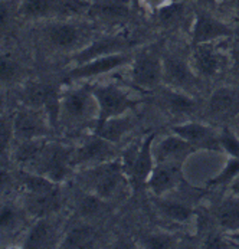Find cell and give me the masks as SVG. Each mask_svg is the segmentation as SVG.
<instances>
[{
  "mask_svg": "<svg viewBox=\"0 0 239 249\" xmlns=\"http://www.w3.org/2000/svg\"><path fill=\"white\" fill-rule=\"evenodd\" d=\"M239 175V159L232 157L228 164L225 166V169L216 176L215 178L210 180V186H221V184H226V183H231L234 181L235 178Z\"/></svg>",
  "mask_w": 239,
  "mask_h": 249,
  "instance_id": "836d02e7",
  "label": "cell"
},
{
  "mask_svg": "<svg viewBox=\"0 0 239 249\" xmlns=\"http://www.w3.org/2000/svg\"><path fill=\"white\" fill-rule=\"evenodd\" d=\"M234 59H235V64L239 67V42H237V45L234 48Z\"/></svg>",
  "mask_w": 239,
  "mask_h": 249,
  "instance_id": "7bdbcfd3",
  "label": "cell"
},
{
  "mask_svg": "<svg viewBox=\"0 0 239 249\" xmlns=\"http://www.w3.org/2000/svg\"><path fill=\"white\" fill-rule=\"evenodd\" d=\"M146 247L147 248H171L173 241L165 235H153L146 241Z\"/></svg>",
  "mask_w": 239,
  "mask_h": 249,
  "instance_id": "8d00e7d4",
  "label": "cell"
},
{
  "mask_svg": "<svg viewBox=\"0 0 239 249\" xmlns=\"http://www.w3.org/2000/svg\"><path fill=\"white\" fill-rule=\"evenodd\" d=\"M129 13V4L121 0H94L87 16L103 20H115L127 18Z\"/></svg>",
  "mask_w": 239,
  "mask_h": 249,
  "instance_id": "44dd1931",
  "label": "cell"
},
{
  "mask_svg": "<svg viewBox=\"0 0 239 249\" xmlns=\"http://www.w3.org/2000/svg\"><path fill=\"white\" fill-rule=\"evenodd\" d=\"M72 150L68 147H64L61 144L46 142L42 153L36 159L32 166H35V173L43 175L48 178H51L55 183L62 181L64 178H68L72 163Z\"/></svg>",
  "mask_w": 239,
  "mask_h": 249,
  "instance_id": "277c9868",
  "label": "cell"
},
{
  "mask_svg": "<svg viewBox=\"0 0 239 249\" xmlns=\"http://www.w3.org/2000/svg\"><path fill=\"white\" fill-rule=\"evenodd\" d=\"M130 128H131V118L120 115L107 120L101 127L94 130V134L103 137L108 142H118Z\"/></svg>",
  "mask_w": 239,
  "mask_h": 249,
  "instance_id": "d4e9b609",
  "label": "cell"
},
{
  "mask_svg": "<svg viewBox=\"0 0 239 249\" xmlns=\"http://www.w3.org/2000/svg\"><path fill=\"white\" fill-rule=\"evenodd\" d=\"M237 10H238L239 13V0H237Z\"/></svg>",
  "mask_w": 239,
  "mask_h": 249,
  "instance_id": "ee69618b",
  "label": "cell"
},
{
  "mask_svg": "<svg viewBox=\"0 0 239 249\" xmlns=\"http://www.w3.org/2000/svg\"><path fill=\"white\" fill-rule=\"evenodd\" d=\"M173 133L189 142L193 147L203 148H219V136L213 133L212 128L198 123H186L173 127Z\"/></svg>",
  "mask_w": 239,
  "mask_h": 249,
  "instance_id": "5bb4252c",
  "label": "cell"
},
{
  "mask_svg": "<svg viewBox=\"0 0 239 249\" xmlns=\"http://www.w3.org/2000/svg\"><path fill=\"white\" fill-rule=\"evenodd\" d=\"M232 192L239 196V175L235 178V180L232 181Z\"/></svg>",
  "mask_w": 239,
  "mask_h": 249,
  "instance_id": "b9f144b4",
  "label": "cell"
},
{
  "mask_svg": "<svg viewBox=\"0 0 239 249\" xmlns=\"http://www.w3.org/2000/svg\"><path fill=\"white\" fill-rule=\"evenodd\" d=\"M238 94L231 88H218L209 100V111L213 115H228L238 106Z\"/></svg>",
  "mask_w": 239,
  "mask_h": 249,
  "instance_id": "603a6c76",
  "label": "cell"
},
{
  "mask_svg": "<svg viewBox=\"0 0 239 249\" xmlns=\"http://www.w3.org/2000/svg\"><path fill=\"white\" fill-rule=\"evenodd\" d=\"M180 181V169L176 163H159L147 180L148 187L157 196L174 189Z\"/></svg>",
  "mask_w": 239,
  "mask_h": 249,
  "instance_id": "9a60e30c",
  "label": "cell"
},
{
  "mask_svg": "<svg viewBox=\"0 0 239 249\" xmlns=\"http://www.w3.org/2000/svg\"><path fill=\"white\" fill-rule=\"evenodd\" d=\"M143 6H147L150 9H160L162 6L167 4L170 0H138Z\"/></svg>",
  "mask_w": 239,
  "mask_h": 249,
  "instance_id": "f35d334b",
  "label": "cell"
},
{
  "mask_svg": "<svg viewBox=\"0 0 239 249\" xmlns=\"http://www.w3.org/2000/svg\"><path fill=\"white\" fill-rule=\"evenodd\" d=\"M205 248H228V244L219 236H210L205 242Z\"/></svg>",
  "mask_w": 239,
  "mask_h": 249,
  "instance_id": "74e56055",
  "label": "cell"
},
{
  "mask_svg": "<svg viewBox=\"0 0 239 249\" xmlns=\"http://www.w3.org/2000/svg\"><path fill=\"white\" fill-rule=\"evenodd\" d=\"M159 209L162 211V213L167 217H170L171 220H176V222H186L190 216H192V211L182 205V203H177V202H167V200H160L157 203Z\"/></svg>",
  "mask_w": 239,
  "mask_h": 249,
  "instance_id": "f546056e",
  "label": "cell"
},
{
  "mask_svg": "<svg viewBox=\"0 0 239 249\" xmlns=\"http://www.w3.org/2000/svg\"><path fill=\"white\" fill-rule=\"evenodd\" d=\"M163 78L174 89L180 91L190 89L196 84L192 65L177 55H169L163 59Z\"/></svg>",
  "mask_w": 239,
  "mask_h": 249,
  "instance_id": "8fae6325",
  "label": "cell"
},
{
  "mask_svg": "<svg viewBox=\"0 0 239 249\" xmlns=\"http://www.w3.org/2000/svg\"><path fill=\"white\" fill-rule=\"evenodd\" d=\"M19 15L31 20L54 19V0H20Z\"/></svg>",
  "mask_w": 239,
  "mask_h": 249,
  "instance_id": "cb8c5ba5",
  "label": "cell"
},
{
  "mask_svg": "<svg viewBox=\"0 0 239 249\" xmlns=\"http://www.w3.org/2000/svg\"><path fill=\"white\" fill-rule=\"evenodd\" d=\"M219 145L231 156L239 159V139L238 136L231 131L229 128H225L221 134H219Z\"/></svg>",
  "mask_w": 239,
  "mask_h": 249,
  "instance_id": "e575fe53",
  "label": "cell"
},
{
  "mask_svg": "<svg viewBox=\"0 0 239 249\" xmlns=\"http://www.w3.org/2000/svg\"><path fill=\"white\" fill-rule=\"evenodd\" d=\"M95 108H98L92 89L76 88L61 95L58 123H62L69 128H76L90 118H92Z\"/></svg>",
  "mask_w": 239,
  "mask_h": 249,
  "instance_id": "6da1fadb",
  "label": "cell"
},
{
  "mask_svg": "<svg viewBox=\"0 0 239 249\" xmlns=\"http://www.w3.org/2000/svg\"><path fill=\"white\" fill-rule=\"evenodd\" d=\"M216 217L223 229L239 232V200H225L218 208Z\"/></svg>",
  "mask_w": 239,
  "mask_h": 249,
  "instance_id": "484cf974",
  "label": "cell"
},
{
  "mask_svg": "<svg viewBox=\"0 0 239 249\" xmlns=\"http://www.w3.org/2000/svg\"><path fill=\"white\" fill-rule=\"evenodd\" d=\"M183 13H184V4L183 3L169 1L167 4H165L160 9H157L159 20L163 25H173V23H176L183 16Z\"/></svg>",
  "mask_w": 239,
  "mask_h": 249,
  "instance_id": "d6a6232c",
  "label": "cell"
},
{
  "mask_svg": "<svg viewBox=\"0 0 239 249\" xmlns=\"http://www.w3.org/2000/svg\"><path fill=\"white\" fill-rule=\"evenodd\" d=\"M15 128H13V115H0V157H6L13 145Z\"/></svg>",
  "mask_w": 239,
  "mask_h": 249,
  "instance_id": "f1b7e54d",
  "label": "cell"
},
{
  "mask_svg": "<svg viewBox=\"0 0 239 249\" xmlns=\"http://www.w3.org/2000/svg\"><path fill=\"white\" fill-rule=\"evenodd\" d=\"M94 231L88 226H78L69 231L62 241V248H91L94 244Z\"/></svg>",
  "mask_w": 239,
  "mask_h": 249,
  "instance_id": "4316f807",
  "label": "cell"
},
{
  "mask_svg": "<svg viewBox=\"0 0 239 249\" xmlns=\"http://www.w3.org/2000/svg\"><path fill=\"white\" fill-rule=\"evenodd\" d=\"M192 65L195 71L202 76H213L219 72L222 67V59L213 48V42L195 45Z\"/></svg>",
  "mask_w": 239,
  "mask_h": 249,
  "instance_id": "e0dca14e",
  "label": "cell"
},
{
  "mask_svg": "<svg viewBox=\"0 0 239 249\" xmlns=\"http://www.w3.org/2000/svg\"><path fill=\"white\" fill-rule=\"evenodd\" d=\"M62 208V197L59 187L37 193V195H23V209L26 214L34 217H42V216H51L52 213L59 212Z\"/></svg>",
  "mask_w": 239,
  "mask_h": 249,
  "instance_id": "7c38bea8",
  "label": "cell"
},
{
  "mask_svg": "<svg viewBox=\"0 0 239 249\" xmlns=\"http://www.w3.org/2000/svg\"><path fill=\"white\" fill-rule=\"evenodd\" d=\"M104 205V199L97 195H85L78 202V213L84 217H91L101 212Z\"/></svg>",
  "mask_w": 239,
  "mask_h": 249,
  "instance_id": "1f68e13d",
  "label": "cell"
},
{
  "mask_svg": "<svg viewBox=\"0 0 239 249\" xmlns=\"http://www.w3.org/2000/svg\"><path fill=\"white\" fill-rule=\"evenodd\" d=\"M16 16H19V1L0 0V34L12 28Z\"/></svg>",
  "mask_w": 239,
  "mask_h": 249,
  "instance_id": "4dcf8cb0",
  "label": "cell"
},
{
  "mask_svg": "<svg viewBox=\"0 0 239 249\" xmlns=\"http://www.w3.org/2000/svg\"><path fill=\"white\" fill-rule=\"evenodd\" d=\"M55 233L56 231L49 216L36 217V222L23 238L22 248H51L55 241Z\"/></svg>",
  "mask_w": 239,
  "mask_h": 249,
  "instance_id": "2e32d148",
  "label": "cell"
},
{
  "mask_svg": "<svg viewBox=\"0 0 239 249\" xmlns=\"http://www.w3.org/2000/svg\"><path fill=\"white\" fill-rule=\"evenodd\" d=\"M23 67L12 53L0 51V88L7 89L20 82Z\"/></svg>",
  "mask_w": 239,
  "mask_h": 249,
  "instance_id": "7402d4cb",
  "label": "cell"
},
{
  "mask_svg": "<svg viewBox=\"0 0 239 249\" xmlns=\"http://www.w3.org/2000/svg\"><path fill=\"white\" fill-rule=\"evenodd\" d=\"M124 166L120 163H101L94 166L90 172H87V183L92 189L94 195L100 196L104 200L115 196L121 187L126 184Z\"/></svg>",
  "mask_w": 239,
  "mask_h": 249,
  "instance_id": "5b68a950",
  "label": "cell"
},
{
  "mask_svg": "<svg viewBox=\"0 0 239 249\" xmlns=\"http://www.w3.org/2000/svg\"><path fill=\"white\" fill-rule=\"evenodd\" d=\"M127 43L129 42L124 37H101V39H97L88 48H85L84 51L76 53L74 56V62L76 65H81V64H85L94 58H98V56L117 53L118 49H123L124 46H127Z\"/></svg>",
  "mask_w": 239,
  "mask_h": 249,
  "instance_id": "d6986e66",
  "label": "cell"
},
{
  "mask_svg": "<svg viewBox=\"0 0 239 249\" xmlns=\"http://www.w3.org/2000/svg\"><path fill=\"white\" fill-rule=\"evenodd\" d=\"M229 36H232V29L225 22L209 15L205 10L196 13V19L193 23V32H192L193 45L210 43L218 39L229 37Z\"/></svg>",
  "mask_w": 239,
  "mask_h": 249,
  "instance_id": "9c48e42d",
  "label": "cell"
},
{
  "mask_svg": "<svg viewBox=\"0 0 239 249\" xmlns=\"http://www.w3.org/2000/svg\"><path fill=\"white\" fill-rule=\"evenodd\" d=\"M235 239H237V241H239V233H237V235H235Z\"/></svg>",
  "mask_w": 239,
  "mask_h": 249,
  "instance_id": "f6af8a7d",
  "label": "cell"
},
{
  "mask_svg": "<svg viewBox=\"0 0 239 249\" xmlns=\"http://www.w3.org/2000/svg\"><path fill=\"white\" fill-rule=\"evenodd\" d=\"M127 61H129V56L118 53V52L98 56V58H94L85 64H81V65H76L75 68H72L68 73V79L79 81V79L94 78V76L117 70L118 67L124 65Z\"/></svg>",
  "mask_w": 239,
  "mask_h": 249,
  "instance_id": "30bf717a",
  "label": "cell"
},
{
  "mask_svg": "<svg viewBox=\"0 0 239 249\" xmlns=\"http://www.w3.org/2000/svg\"><path fill=\"white\" fill-rule=\"evenodd\" d=\"M166 100L170 111L176 114H190L196 109V103L180 89H169L166 92Z\"/></svg>",
  "mask_w": 239,
  "mask_h": 249,
  "instance_id": "83f0119b",
  "label": "cell"
},
{
  "mask_svg": "<svg viewBox=\"0 0 239 249\" xmlns=\"http://www.w3.org/2000/svg\"><path fill=\"white\" fill-rule=\"evenodd\" d=\"M92 94L98 104V115L94 130L101 127L107 120L124 115L129 109L137 106L136 100H131L127 92L114 84L97 85L92 88Z\"/></svg>",
  "mask_w": 239,
  "mask_h": 249,
  "instance_id": "7a4b0ae2",
  "label": "cell"
},
{
  "mask_svg": "<svg viewBox=\"0 0 239 249\" xmlns=\"http://www.w3.org/2000/svg\"><path fill=\"white\" fill-rule=\"evenodd\" d=\"M25 209L12 200L0 199V235H12L25 222Z\"/></svg>",
  "mask_w": 239,
  "mask_h": 249,
  "instance_id": "ffe728a7",
  "label": "cell"
},
{
  "mask_svg": "<svg viewBox=\"0 0 239 249\" xmlns=\"http://www.w3.org/2000/svg\"><path fill=\"white\" fill-rule=\"evenodd\" d=\"M16 178L6 161V157H0V199L13 187Z\"/></svg>",
  "mask_w": 239,
  "mask_h": 249,
  "instance_id": "d590c367",
  "label": "cell"
},
{
  "mask_svg": "<svg viewBox=\"0 0 239 249\" xmlns=\"http://www.w3.org/2000/svg\"><path fill=\"white\" fill-rule=\"evenodd\" d=\"M114 153L112 142L94 134V137L84 142L78 148L72 150V166H97L111 159Z\"/></svg>",
  "mask_w": 239,
  "mask_h": 249,
  "instance_id": "ba28073f",
  "label": "cell"
},
{
  "mask_svg": "<svg viewBox=\"0 0 239 249\" xmlns=\"http://www.w3.org/2000/svg\"><path fill=\"white\" fill-rule=\"evenodd\" d=\"M163 78V62L153 52H141L133 61L131 79L137 87L153 89Z\"/></svg>",
  "mask_w": 239,
  "mask_h": 249,
  "instance_id": "52a82bcc",
  "label": "cell"
},
{
  "mask_svg": "<svg viewBox=\"0 0 239 249\" xmlns=\"http://www.w3.org/2000/svg\"><path fill=\"white\" fill-rule=\"evenodd\" d=\"M87 37V31L74 19H54L42 26L43 42L55 51H71Z\"/></svg>",
  "mask_w": 239,
  "mask_h": 249,
  "instance_id": "3957f363",
  "label": "cell"
},
{
  "mask_svg": "<svg viewBox=\"0 0 239 249\" xmlns=\"http://www.w3.org/2000/svg\"><path fill=\"white\" fill-rule=\"evenodd\" d=\"M198 3L203 9H210V7H215L219 3V0H198Z\"/></svg>",
  "mask_w": 239,
  "mask_h": 249,
  "instance_id": "60d3db41",
  "label": "cell"
},
{
  "mask_svg": "<svg viewBox=\"0 0 239 249\" xmlns=\"http://www.w3.org/2000/svg\"><path fill=\"white\" fill-rule=\"evenodd\" d=\"M6 108H7V95H6V89L0 88V115L6 114Z\"/></svg>",
  "mask_w": 239,
  "mask_h": 249,
  "instance_id": "ab89813d",
  "label": "cell"
},
{
  "mask_svg": "<svg viewBox=\"0 0 239 249\" xmlns=\"http://www.w3.org/2000/svg\"><path fill=\"white\" fill-rule=\"evenodd\" d=\"M153 139H154V134H150L143 142V144L140 145V148L136 153L126 159V164H123L124 170L129 169V172L131 173L136 183L147 181L151 172H153V169H154L153 167V154H151Z\"/></svg>",
  "mask_w": 239,
  "mask_h": 249,
  "instance_id": "4fadbf2b",
  "label": "cell"
},
{
  "mask_svg": "<svg viewBox=\"0 0 239 249\" xmlns=\"http://www.w3.org/2000/svg\"><path fill=\"white\" fill-rule=\"evenodd\" d=\"M195 147L180 136L174 134L163 139L156 150V159L159 163H179L182 161Z\"/></svg>",
  "mask_w": 239,
  "mask_h": 249,
  "instance_id": "ac0fdd59",
  "label": "cell"
},
{
  "mask_svg": "<svg viewBox=\"0 0 239 249\" xmlns=\"http://www.w3.org/2000/svg\"><path fill=\"white\" fill-rule=\"evenodd\" d=\"M51 120L43 109L32 108L20 104L13 114L15 140L26 142L34 139H42L48 134V125Z\"/></svg>",
  "mask_w": 239,
  "mask_h": 249,
  "instance_id": "8992f818",
  "label": "cell"
}]
</instances>
